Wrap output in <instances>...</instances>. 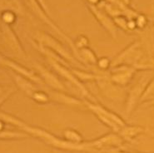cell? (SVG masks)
Listing matches in <instances>:
<instances>
[{
  "instance_id": "cell-3",
  "label": "cell",
  "mask_w": 154,
  "mask_h": 153,
  "mask_svg": "<svg viewBox=\"0 0 154 153\" xmlns=\"http://www.w3.org/2000/svg\"><path fill=\"white\" fill-rule=\"evenodd\" d=\"M66 136L68 137L69 140H72V141H76V142H79L81 140V137L79 134H78L77 132H72V131H68L66 132Z\"/></svg>"
},
{
  "instance_id": "cell-1",
  "label": "cell",
  "mask_w": 154,
  "mask_h": 153,
  "mask_svg": "<svg viewBox=\"0 0 154 153\" xmlns=\"http://www.w3.org/2000/svg\"><path fill=\"white\" fill-rule=\"evenodd\" d=\"M143 132L144 130L142 127H129V128L125 129V131L123 132V135L127 137H133L137 134H140Z\"/></svg>"
},
{
  "instance_id": "cell-4",
  "label": "cell",
  "mask_w": 154,
  "mask_h": 153,
  "mask_svg": "<svg viewBox=\"0 0 154 153\" xmlns=\"http://www.w3.org/2000/svg\"><path fill=\"white\" fill-rule=\"evenodd\" d=\"M152 132H153V133H154V130H153V131H152Z\"/></svg>"
},
{
  "instance_id": "cell-5",
  "label": "cell",
  "mask_w": 154,
  "mask_h": 153,
  "mask_svg": "<svg viewBox=\"0 0 154 153\" xmlns=\"http://www.w3.org/2000/svg\"><path fill=\"white\" fill-rule=\"evenodd\" d=\"M153 103H154V102H153Z\"/></svg>"
},
{
  "instance_id": "cell-2",
  "label": "cell",
  "mask_w": 154,
  "mask_h": 153,
  "mask_svg": "<svg viewBox=\"0 0 154 153\" xmlns=\"http://www.w3.org/2000/svg\"><path fill=\"white\" fill-rule=\"evenodd\" d=\"M153 95H154V79L150 82V83H149V85L147 87L146 91H145V92L143 93V94L142 100L149 98V97L152 96Z\"/></svg>"
}]
</instances>
